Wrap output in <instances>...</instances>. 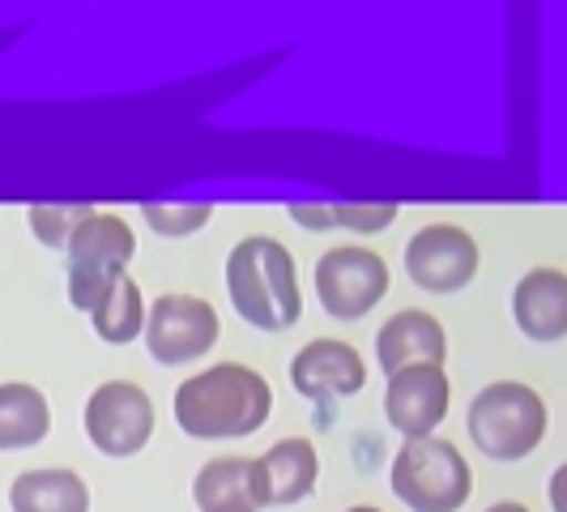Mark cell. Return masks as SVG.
<instances>
[{"instance_id":"6da1fadb","label":"cell","mask_w":567,"mask_h":512,"mask_svg":"<svg viewBox=\"0 0 567 512\" xmlns=\"http://www.w3.org/2000/svg\"><path fill=\"white\" fill-rule=\"evenodd\" d=\"M274 414L269 380L248 363H214L175 389V423L193 440L252 436Z\"/></svg>"},{"instance_id":"7a4b0ae2","label":"cell","mask_w":567,"mask_h":512,"mask_svg":"<svg viewBox=\"0 0 567 512\" xmlns=\"http://www.w3.org/2000/svg\"><path fill=\"white\" fill-rule=\"evenodd\" d=\"M227 295L235 313L265 334H282L290 325H299V316H303L295 256L274 235H248L230 248Z\"/></svg>"},{"instance_id":"3957f363","label":"cell","mask_w":567,"mask_h":512,"mask_svg":"<svg viewBox=\"0 0 567 512\" xmlns=\"http://www.w3.org/2000/svg\"><path fill=\"white\" fill-rule=\"evenodd\" d=\"M465 427H470L474 449L491 461H525L546 440L550 410L534 385L495 380L474 393L465 410Z\"/></svg>"},{"instance_id":"277c9868","label":"cell","mask_w":567,"mask_h":512,"mask_svg":"<svg viewBox=\"0 0 567 512\" xmlns=\"http://www.w3.org/2000/svg\"><path fill=\"white\" fill-rule=\"evenodd\" d=\"M137 253L133 227L112 209H85L64 244V274H69V304L78 313H94Z\"/></svg>"},{"instance_id":"5b68a950","label":"cell","mask_w":567,"mask_h":512,"mask_svg":"<svg viewBox=\"0 0 567 512\" xmlns=\"http://www.w3.org/2000/svg\"><path fill=\"white\" fill-rule=\"evenodd\" d=\"M393 495L414 512H456L474 495V470L453 440H405L393 457Z\"/></svg>"},{"instance_id":"8992f818","label":"cell","mask_w":567,"mask_h":512,"mask_svg":"<svg viewBox=\"0 0 567 512\" xmlns=\"http://www.w3.org/2000/svg\"><path fill=\"white\" fill-rule=\"evenodd\" d=\"M316 295L333 320H363L389 295V265L359 244L329 248L316 260Z\"/></svg>"},{"instance_id":"52a82bcc","label":"cell","mask_w":567,"mask_h":512,"mask_svg":"<svg viewBox=\"0 0 567 512\" xmlns=\"http://www.w3.org/2000/svg\"><path fill=\"white\" fill-rule=\"evenodd\" d=\"M218 313L209 299L200 295H163L154 299V308L145 313V350L154 363L175 368V363H193L200 355L214 350L218 341Z\"/></svg>"},{"instance_id":"ba28073f","label":"cell","mask_w":567,"mask_h":512,"mask_svg":"<svg viewBox=\"0 0 567 512\" xmlns=\"http://www.w3.org/2000/svg\"><path fill=\"white\" fill-rule=\"evenodd\" d=\"M154 436V401L133 380H107L85 401V440L103 457L142 453Z\"/></svg>"},{"instance_id":"9c48e42d","label":"cell","mask_w":567,"mask_h":512,"mask_svg":"<svg viewBox=\"0 0 567 512\" xmlns=\"http://www.w3.org/2000/svg\"><path fill=\"white\" fill-rule=\"evenodd\" d=\"M478 239L453 223H426L410 244H405V274L410 283L426 295H456L478 278Z\"/></svg>"},{"instance_id":"30bf717a","label":"cell","mask_w":567,"mask_h":512,"mask_svg":"<svg viewBox=\"0 0 567 512\" xmlns=\"http://www.w3.org/2000/svg\"><path fill=\"white\" fill-rule=\"evenodd\" d=\"M453 406V385L444 363H414L389 376L384 389V419L405 440H426L435 427L449 419Z\"/></svg>"},{"instance_id":"8fae6325","label":"cell","mask_w":567,"mask_h":512,"mask_svg":"<svg viewBox=\"0 0 567 512\" xmlns=\"http://www.w3.org/2000/svg\"><path fill=\"white\" fill-rule=\"evenodd\" d=\"M290 385L312 401L354 398L368 385V363L350 341L316 338L290 359Z\"/></svg>"},{"instance_id":"7c38bea8","label":"cell","mask_w":567,"mask_h":512,"mask_svg":"<svg viewBox=\"0 0 567 512\" xmlns=\"http://www.w3.org/2000/svg\"><path fill=\"white\" fill-rule=\"evenodd\" d=\"M444 359H449V334L423 308H401L375 334V363L389 376L414 363H444Z\"/></svg>"},{"instance_id":"4fadbf2b","label":"cell","mask_w":567,"mask_h":512,"mask_svg":"<svg viewBox=\"0 0 567 512\" xmlns=\"http://www.w3.org/2000/svg\"><path fill=\"white\" fill-rule=\"evenodd\" d=\"M512 320L529 341L567 338V274L538 265L512 286Z\"/></svg>"},{"instance_id":"5bb4252c","label":"cell","mask_w":567,"mask_h":512,"mask_svg":"<svg viewBox=\"0 0 567 512\" xmlns=\"http://www.w3.org/2000/svg\"><path fill=\"white\" fill-rule=\"evenodd\" d=\"M256 474H260V491H265V509H286L308 500L320 474V457L316 444L303 436L278 440L265 457H256Z\"/></svg>"},{"instance_id":"9a60e30c","label":"cell","mask_w":567,"mask_h":512,"mask_svg":"<svg viewBox=\"0 0 567 512\" xmlns=\"http://www.w3.org/2000/svg\"><path fill=\"white\" fill-rule=\"evenodd\" d=\"M193 500L200 512H260L265 491L256 474V457H214L193 479Z\"/></svg>"},{"instance_id":"2e32d148","label":"cell","mask_w":567,"mask_h":512,"mask_svg":"<svg viewBox=\"0 0 567 512\" xmlns=\"http://www.w3.org/2000/svg\"><path fill=\"white\" fill-rule=\"evenodd\" d=\"M13 512H90V491L73 470H27L9 487Z\"/></svg>"},{"instance_id":"e0dca14e","label":"cell","mask_w":567,"mask_h":512,"mask_svg":"<svg viewBox=\"0 0 567 512\" xmlns=\"http://www.w3.org/2000/svg\"><path fill=\"white\" fill-rule=\"evenodd\" d=\"M52 431V406L34 385H0V453L43 444Z\"/></svg>"},{"instance_id":"ac0fdd59","label":"cell","mask_w":567,"mask_h":512,"mask_svg":"<svg viewBox=\"0 0 567 512\" xmlns=\"http://www.w3.org/2000/svg\"><path fill=\"white\" fill-rule=\"evenodd\" d=\"M145 299H142V286L133 283L128 274L103 295V304L90 313L94 320V334L107 341V346H128L133 338L145 334Z\"/></svg>"},{"instance_id":"d6986e66","label":"cell","mask_w":567,"mask_h":512,"mask_svg":"<svg viewBox=\"0 0 567 512\" xmlns=\"http://www.w3.org/2000/svg\"><path fill=\"white\" fill-rule=\"evenodd\" d=\"M290 218L308 231L346 227V231L375 235V231L398 223V205L393 201H380V205H303V201H295L290 205Z\"/></svg>"},{"instance_id":"ffe728a7","label":"cell","mask_w":567,"mask_h":512,"mask_svg":"<svg viewBox=\"0 0 567 512\" xmlns=\"http://www.w3.org/2000/svg\"><path fill=\"white\" fill-rule=\"evenodd\" d=\"M142 218L150 223L154 235L184 239V235H193L214 218V205L209 201H197V205H142Z\"/></svg>"},{"instance_id":"44dd1931","label":"cell","mask_w":567,"mask_h":512,"mask_svg":"<svg viewBox=\"0 0 567 512\" xmlns=\"http://www.w3.org/2000/svg\"><path fill=\"white\" fill-rule=\"evenodd\" d=\"M82 214H85V205H34V209H30V231H34L48 248H60V253H64L73 227L82 223Z\"/></svg>"},{"instance_id":"7402d4cb","label":"cell","mask_w":567,"mask_h":512,"mask_svg":"<svg viewBox=\"0 0 567 512\" xmlns=\"http://www.w3.org/2000/svg\"><path fill=\"white\" fill-rule=\"evenodd\" d=\"M546 495H550V509L555 512H567V461L550 474V487H546Z\"/></svg>"},{"instance_id":"603a6c76","label":"cell","mask_w":567,"mask_h":512,"mask_svg":"<svg viewBox=\"0 0 567 512\" xmlns=\"http://www.w3.org/2000/svg\"><path fill=\"white\" fill-rule=\"evenodd\" d=\"M486 512H529L525 504H516V500H499V504H491Z\"/></svg>"},{"instance_id":"cb8c5ba5","label":"cell","mask_w":567,"mask_h":512,"mask_svg":"<svg viewBox=\"0 0 567 512\" xmlns=\"http://www.w3.org/2000/svg\"><path fill=\"white\" fill-rule=\"evenodd\" d=\"M346 512H384V509H371V504H354V509H346Z\"/></svg>"}]
</instances>
